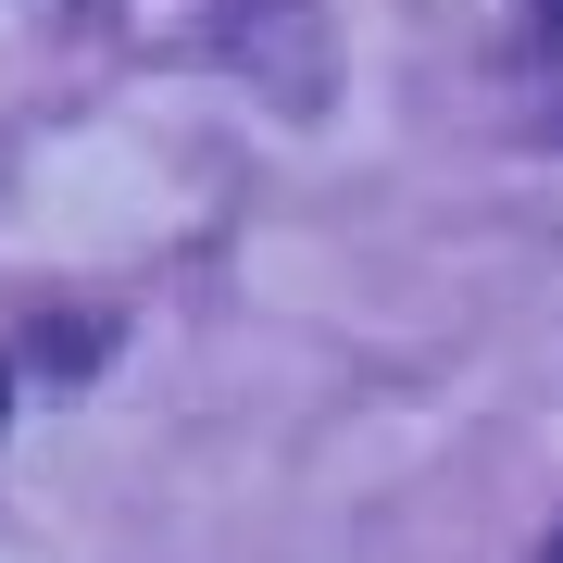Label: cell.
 <instances>
[{
  "instance_id": "obj_1",
  "label": "cell",
  "mask_w": 563,
  "mask_h": 563,
  "mask_svg": "<svg viewBox=\"0 0 563 563\" xmlns=\"http://www.w3.org/2000/svg\"><path fill=\"white\" fill-rule=\"evenodd\" d=\"M88 351H101V325H38V363H51V376H76Z\"/></svg>"
},
{
  "instance_id": "obj_2",
  "label": "cell",
  "mask_w": 563,
  "mask_h": 563,
  "mask_svg": "<svg viewBox=\"0 0 563 563\" xmlns=\"http://www.w3.org/2000/svg\"><path fill=\"white\" fill-rule=\"evenodd\" d=\"M526 25H539V38H551V51H563V0H526Z\"/></svg>"
},
{
  "instance_id": "obj_3",
  "label": "cell",
  "mask_w": 563,
  "mask_h": 563,
  "mask_svg": "<svg viewBox=\"0 0 563 563\" xmlns=\"http://www.w3.org/2000/svg\"><path fill=\"white\" fill-rule=\"evenodd\" d=\"M526 563H563V526H551V539H539V551H526Z\"/></svg>"
},
{
  "instance_id": "obj_4",
  "label": "cell",
  "mask_w": 563,
  "mask_h": 563,
  "mask_svg": "<svg viewBox=\"0 0 563 563\" xmlns=\"http://www.w3.org/2000/svg\"><path fill=\"white\" fill-rule=\"evenodd\" d=\"M0 426H13V376H0Z\"/></svg>"
},
{
  "instance_id": "obj_5",
  "label": "cell",
  "mask_w": 563,
  "mask_h": 563,
  "mask_svg": "<svg viewBox=\"0 0 563 563\" xmlns=\"http://www.w3.org/2000/svg\"><path fill=\"white\" fill-rule=\"evenodd\" d=\"M551 139H563V113H551Z\"/></svg>"
}]
</instances>
